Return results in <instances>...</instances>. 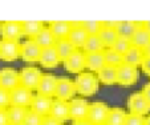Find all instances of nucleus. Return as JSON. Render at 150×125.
<instances>
[{
    "label": "nucleus",
    "mask_w": 150,
    "mask_h": 125,
    "mask_svg": "<svg viewBox=\"0 0 150 125\" xmlns=\"http://www.w3.org/2000/svg\"><path fill=\"white\" fill-rule=\"evenodd\" d=\"M74 84H76L77 93L84 97L94 96L100 88V80L93 72H82L77 75L74 79Z\"/></svg>",
    "instance_id": "nucleus-1"
},
{
    "label": "nucleus",
    "mask_w": 150,
    "mask_h": 125,
    "mask_svg": "<svg viewBox=\"0 0 150 125\" xmlns=\"http://www.w3.org/2000/svg\"><path fill=\"white\" fill-rule=\"evenodd\" d=\"M20 73V85L29 91H36L39 87V82L41 80L42 75L40 68L37 67H24L19 71Z\"/></svg>",
    "instance_id": "nucleus-2"
},
{
    "label": "nucleus",
    "mask_w": 150,
    "mask_h": 125,
    "mask_svg": "<svg viewBox=\"0 0 150 125\" xmlns=\"http://www.w3.org/2000/svg\"><path fill=\"white\" fill-rule=\"evenodd\" d=\"M109 111H110V108L106 105V102L101 101V100L93 101L89 105V113L86 120L93 125H104L108 119Z\"/></svg>",
    "instance_id": "nucleus-3"
},
{
    "label": "nucleus",
    "mask_w": 150,
    "mask_h": 125,
    "mask_svg": "<svg viewBox=\"0 0 150 125\" xmlns=\"http://www.w3.org/2000/svg\"><path fill=\"white\" fill-rule=\"evenodd\" d=\"M139 71L137 67L129 65V64H121L117 68V84L122 87H130L134 85L138 81Z\"/></svg>",
    "instance_id": "nucleus-4"
},
{
    "label": "nucleus",
    "mask_w": 150,
    "mask_h": 125,
    "mask_svg": "<svg viewBox=\"0 0 150 125\" xmlns=\"http://www.w3.org/2000/svg\"><path fill=\"white\" fill-rule=\"evenodd\" d=\"M89 105H91V102H88L82 97L72 99L69 101V119L73 122L86 120L89 113Z\"/></svg>",
    "instance_id": "nucleus-5"
},
{
    "label": "nucleus",
    "mask_w": 150,
    "mask_h": 125,
    "mask_svg": "<svg viewBox=\"0 0 150 125\" xmlns=\"http://www.w3.org/2000/svg\"><path fill=\"white\" fill-rule=\"evenodd\" d=\"M77 93L74 80L68 79V77H57V85H56V93L54 97L61 101H71L74 99V94Z\"/></svg>",
    "instance_id": "nucleus-6"
},
{
    "label": "nucleus",
    "mask_w": 150,
    "mask_h": 125,
    "mask_svg": "<svg viewBox=\"0 0 150 125\" xmlns=\"http://www.w3.org/2000/svg\"><path fill=\"white\" fill-rule=\"evenodd\" d=\"M62 65L67 72L74 75H80L86 68V59H85V52L82 49L74 51L65 61H62Z\"/></svg>",
    "instance_id": "nucleus-7"
},
{
    "label": "nucleus",
    "mask_w": 150,
    "mask_h": 125,
    "mask_svg": "<svg viewBox=\"0 0 150 125\" xmlns=\"http://www.w3.org/2000/svg\"><path fill=\"white\" fill-rule=\"evenodd\" d=\"M127 109H129V113L146 116L150 112V104L145 99L142 92H134L127 99Z\"/></svg>",
    "instance_id": "nucleus-8"
},
{
    "label": "nucleus",
    "mask_w": 150,
    "mask_h": 125,
    "mask_svg": "<svg viewBox=\"0 0 150 125\" xmlns=\"http://www.w3.org/2000/svg\"><path fill=\"white\" fill-rule=\"evenodd\" d=\"M20 85V73L12 67H4L0 69V88L13 91Z\"/></svg>",
    "instance_id": "nucleus-9"
},
{
    "label": "nucleus",
    "mask_w": 150,
    "mask_h": 125,
    "mask_svg": "<svg viewBox=\"0 0 150 125\" xmlns=\"http://www.w3.org/2000/svg\"><path fill=\"white\" fill-rule=\"evenodd\" d=\"M42 48H40L39 44L33 39H27L21 43L20 47V59L25 62H35L39 61Z\"/></svg>",
    "instance_id": "nucleus-10"
},
{
    "label": "nucleus",
    "mask_w": 150,
    "mask_h": 125,
    "mask_svg": "<svg viewBox=\"0 0 150 125\" xmlns=\"http://www.w3.org/2000/svg\"><path fill=\"white\" fill-rule=\"evenodd\" d=\"M21 43L17 40H0V60L15 61L20 57Z\"/></svg>",
    "instance_id": "nucleus-11"
},
{
    "label": "nucleus",
    "mask_w": 150,
    "mask_h": 125,
    "mask_svg": "<svg viewBox=\"0 0 150 125\" xmlns=\"http://www.w3.org/2000/svg\"><path fill=\"white\" fill-rule=\"evenodd\" d=\"M0 36L1 40H17L23 36V26L21 21L16 20H7L1 23L0 27Z\"/></svg>",
    "instance_id": "nucleus-12"
},
{
    "label": "nucleus",
    "mask_w": 150,
    "mask_h": 125,
    "mask_svg": "<svg viewBox=\"0 0 150 125\" xmlns=\"http://www.w3.org/2000/svg\"><path fill=\"white\" fill-rule=\"evenodd\" d=\"M33 96L35 94L32 91L19 85L13 91H11V105L23 107V108L29 109V107L32 104V100H33Z\"/></svg>",
    "instance_id": "nucleus-13"
},
{
    "label": "nucleus",
    "mask_w": 150,
    "mask_h": 125,
    "mask_svg": "<svg viewBox=\"0 0 150 125\" xmlns=\"http://www.w3.org/2000/svg\"><path fill=\"white\" fill-rule=\"evenodd\" d=\"M56 85H57V77L51 73H44L39 82L36 92L37 94H42L47 97H54L56 93Z\"/></svg>",
    "instance_id": "nucleus-14"
},
{
    "label": "nucleus",
    "mask_w": 150,
    "mask_h": 125,
    "mask_svg": "<svg viewBox=\"0 0 150 125\" xmlns=\"http://www.w3.org/2000/svg\"><path fill=\"white\" fill-rule=\"evenodd\" d=\"M52 104H53V99L52 97H47V96H42V94H35L29 109L45 117V116H49Z\"/></svg>",
    "instance_id": "nucleus-15"
},
{
    "label": "nucleus",
    "mask_w": 150,
    "mask_h": 125,
    "mask_svg": "<svg viewBox=\"0 0 150 125\" xmlns=\"http://www.w3.org/2000/svg\"><path fill=\"white\" fill-rule=\"evenodd\" d=\"M39 62H40V65H41L42 68L53 69L61 62V60H60L56 48H54V47H48V48H44L41 51Z\"/></svg>",
    "instance_id": "nucleus-16"
},
{
    "label": "nucleus",
    "mask_w": 150,
    "mask_h": 125,
    "mask_svg": "<svg viewBox=\"0 0 150 125\" xmlns=\"http://www.w3.org/2000/svg\"><path fill=\"white\" fill-rule=\"evenodd\" d=\"M49 116L56 119L61 124L71 120L69 119V101H61V100L54 99L51 112H49Z\"/></svg>",
    "instance_id": "nucleus-17"
},
{
    "label": "nucleus",
    "mask_w": 150,
    "mask_h": 125,
    "mask_svg": "<svg viewBox=\"0 0 150 125\" xmlns=\"http://www.w3.org/2000/svg\"><path fill=\"white\" fill-rule=\"evenodd\" d=\"M49 28H51L53 36L56 37V40H62V39H68L69 33H71V21L68 20H53L49 23Z\"/></svg>",
    "instance_id": "nucleus-18"
},
{
    "label": "nucleus",
    "mask_w": 150,
    "mask_h": 125,
    "mask_svg": "<svg viewBox=\"0 0 150 125\" xmlns=\"http://www.w3.org/2000/svg\"><path fill=\"white\" fill-rule=\"evenodd\" d=\"M142 26V21H133V20H120V24L117 27V33L118 37L130 40L133 35L137 32V29Z\"/></svg>",
    "instance_id": "nucleus-19"
},
{
    "label": "nucleus",
    "mask_w": 150,
    "mask_h": 125,
    "mask_svg": "<svg viewBox=\"0 0 150 125\" xmlns=\"http://www.w3.org/2000/svg\"><path fill=\"white\" fill-rule=\"evenodd\" d=\"M85 59H86V69L91 72H98L102 67L106 65L105 61V53L102 52H94V53H85Z\"/></svg>",
    "instance_id": "nucleus-20"
},
{
    "label": "nucleus",
    "mask_w": 150,
    "mask_h": 125,
    "mask_svg": "<svg viewBox=\"0 0 150 125\" xmlns=\"http://www.w3.org/2000/svg\"><path fill=\"white\" fill-rule=\"evenodd\" d=\"M97 77L104 85H114L117 84V68L106 64L97 72Z\"/></svg>",
    "instance_id": "nucleus-21"
},
{
    "label": "nucleus",
    "mask_w": 150,
    "mask_h": 125,
    "mask_svg": "<svg viewBox=\"0 0 150 125\" xmlns=\"http://www.w3.org/2000/svg\"><path fill=\"white\" fill-rule=\"evenodd\" d=\"M21 26H23V36L28 39H35L40 33V31L45 27L40 20H25V21H21Z\"/></svg>",
    "instance_id": "nucleus-22"
},
{
    "label": "nucleus",
    "mask_w": 150,
    "mask_h": 125,
    "mask_svg": "<svg viewBox=\"0 0 150 125\" xmlns=\"http://www.w3.org/2000/svg\"><path fill=\"white\" fill-rule=\"evenodd\" d=\"M144 59H145L144 49L137 48V47H132V48L124 55V62H125V64H129V65L137 67V68H138V67H141Z\"/></svg>",
    "instance_id": "nucleus-23"
},
{
    "label": "nucleus",
    "mask_w": 150,
    "mask_h": 125,
    "mask_svg": "<svg viewBox=\"0 0 150 125\" xmlns=\"http://www.w3.org/2000/svg\"><path fill=\"white\" fill-rule=\"evenodd\" d=\"M33 40L39 44L40 48H42V49L48 48V47H54V44H56V41H57L49 27H44Z\"/></svg>",
    "instance_id": "nucleus-24"
},
{
    "label": "nucleus",
    "mask_w": 150,
    "mask_h": 125,
    "mask_svg": "<svg viewBox=\"0 0 150 125\" xmlns=\"http://www.w3.org/2000/svg\"><path fill=\"white\" fill-rule=\"evenodd\" d=\"M88 36L89 35L86 33V31H85L84 28H82V24H81L80 27H74V28L71 29V33H69V36H68V40L76 47L77 49H82L85 41L88 39Z\"/></svg>",
    "instance_id": "nucleus-25"
},
{
    "label": "nucleus",
    "mask_w": 150,
    "mask_h": 125,
    "mask_svg": "<svg viewBox=\"0 0 150 125\" xmlns=\"http://www.w3.org/2000/svg\"><path fill=\"white\" fill-rule=\"evenodd\" d=\"M54 48H56L57 53H59V57H60V60H61V62L65 61L74 51H77V48L69 41L68 39L57 40L56 44H54Z\"/></svg>",
    "instance_id": "nucleus-26"
},
{
    "label": "nucleus",
    "mask_w": 150,
    "mask_h": 125,
    "mask_svg": "<svg viewBox=\"0 0 150 125\" xmlns=\"http://www.w3.org/2000/svg\"><path fill=\"white\" fill-rule=\"evenodd\" d=\"M7 112H8L9 125H23L25 114H27V112H28V108L11 105L7 109Z\"/></svg>",
    "instance_id": "nucleus-27"
},
{
    "label": "nucleus",
    "mask_w": 150,
    "mask_h": 125,
    "mask_svg": "<svg viewBox=\"0 0 150 125\" xmlns=\"http://www.w3.org/2000/svg\"><path fill=\"white\" fill-rule=\"evenodd\" d=\"M130 41H132V45L133 47L145 49L150 44V33L141 26L138 29H137L136 33L133 35V37L130 39Z\"/></svg>",
    "instance_id": "nucleus-28"
},
{
    "label": "nucleus",
    "mask_w": 150,
    "mask_h": 125,
    "mask_svg": "<svg viewBox=\"0 0 150 125\" xmlns=\"http://www.w3.org/2000/svg\"><path fill=\"white\" fill-rule=\"evenodd\" d=\"M126 116H127V113L122 108H118V107L110 108L105 125H125Z\"/></svg>",
    "instance_id": "nucleus-29"
},
{
    "label": "nucleus",
    "mask_w": 150,
    "mask_h": 125,
    "mask_svg": "<svg viewBox=\"0 0 150 125\" xmlns=\"http://www.w3.org/2000/svg\"><path fill=\"white\" fill-rule=\"evenodd\" d=\"M82 51L85 53H94V52H102L105 51V47L102 44L101 39L98 37V35H89L86 41H85Z\"/></svg>",
    "instance_id": "nucleus-30"
},
{
    "label": "nucleus",
    "mask_w": 150,
    "mask_h": 125,
    "mask_svg": "<svg viewBox=\"0 0 150 125\" xmlns=\"http://www.w3.org/2000/svg\"><path fill=\"white\" fill-rule=\"evenodd\" d=\"M98 37L101 39L102 44H104L105 49H106V48H112V47L114 45V43H116L117 39H118V33H117L116 29L102 27V29L98 33Z\"/></svg>",
    "instance_id": "nucleus-31"
},
{
    "label": "nucleus",
    "mask_w": 150,
    "mask_h": 125,
    "mask_svg": "<svg viewBox=\"0 0 150 125\" xmlns=\"http://www.w3.org/2000/svg\"><path fill=\"white\" fill-rule=\"evenodd\" d=\"M105 53V61L108 65H112V67H116L118 68L121 64H124V56L118 52H116L113 48H106L104 51Z\"/></svg>",
    "instance_id": "nucleus-32"
},
{
    "label": "nucleus",
    "mask_w": 150,
    "mask_h": 125,
    "mask_svg": "<svg viewBox=\"0 0 150 125\" xmlns=\"http://www.w3.org/2000/svg\"><path fill=\"white\" fill-rule=\"evenodd\" d=\"M104 27L101 20H82V28L88 35H98Z\"/></svg>",
    "instance_id": "nucleus-33"
},
{
    "label": "nucleus",
    "mask_w": 150,
    "mask_h": 125,
    "mask_svg": "<svg viewBox=\"0 0 150 125\" xmlns=\"http://www.w3.org/2000/svg\"><path fill=\"white\" fill-rule=\"evenodd\" d=\"M44 119H45L44 116H41V114H39V113H36V112L28 109L23 125H42Z\"/></svg>",
    "instance_id": "nucleus-34"
},
{
    "label": "nucleus",
    "mask_w": 150,
    "mask_h": 125,
    "mask_svg": "<svg viewBox=\"0 0 150 125\" xmlns=\"http://www.w3.org/2000/svg\"><path fill=\"white\" fill-rule=\"evenodd\" d=\"M132 47H133V45H132V41L129 39L118 37V39H117V41L114 43V45L112 47V48H113L116 52H118V53H121L122 56H124V55L132 48Z\"/></svg>",
    "instance_id": "nucleus-35"
},
{
    "label": "nucleus",
    "mask_w": 150,
    "mask_h": 125,
    "mask_svg": "<svg viewBox=\"0 0 150 125\" xmlns=\"http://www.w3.org/2000/svg\"><path fill=\"white\" fill-rule=\"evenodd\" d=\"M11 107V92L0 88V109H8Z\"/></svg>",
    "instance_id": "nucleus-36"
},
{
    "label": "nucleus",
    "mask_w": 150,
    "mask_h": 125,
    "mask_svg": "<svg viewBox=\"0 0 150 125\" xmlns=\"http://www.w3.org/2000/svg\"><path fill=\"white\" fill-rule=\"evenodd\" d=\"M125 125H145V116L134 113H127Z\"/></svg>",
    "instance_id": "nucleus-37"
},
{
    "label": "nucleus",
    "mask_w": 150,
    "mask_h": 125,
    "mask_svg": "<svg viewBox=\"0 0 150 125\" xmlns=\"http://www.w3.org/2000/svg\"><path fill=\"white\" fill-rule=\"evenodd\" d=\"M141 71L144 72L145 75L150 76V57H145L144 61L141 64Z\"/></svg>",
    "instance_id": "nucleus-38"
},
{
    "label": "nucleus",
    "mask_w": 150,
    "mask_h": 125,
    "mask_svg": "<svg viewBox=\"0 0 150 125\" xmlns=\"http://www.w3.org/2000/svg\"><path fill=\"white\" fill-rule=\"evenodd\" d=\"M0 125H9L8 112L7 109H0Z\"/></svg>",
    "instance_id": "nucleus-39"
},
{
    "label": "nucleus",
    "mask_w": 150,
    "mask_h": 125,
    "mask_svg": "<svg viewBox=\"0 0 150 125\" xmlns=\"http://www.w3.org/2000/svg\"><path fill=\"white\" fill-rule=\"evenodd\" d=\"M104 27L105 28H112V29H117L120 24V20H104Z\"/></svg>",
    "instance_id": "nucleus-40"
},
{
    "label": "nucleus",
    "mask_w": 150,
    "mask_h": 125,
    "mask_svg": "<svg viewBox=\"0 0 150 125\" xmlns=\"http://www.w3.org/2000/svg\"><path fill=\"white\" fill-rule=\"evenodd\" d=\"M42 125H62V124L60 121H57L56 119H53V117L45 116V119H44V121H42Z\"/></svg>",
    "instance_id": "nucleus-41"
},
{
    "label": "nucleus",
    "mask_w": 150,
    "mask_h": 125,
    "mask_svg": "<svg viewBox=\"0 0 150 125\" xmlns=\"http://www.w3.org/2000/svg\"><path fill=\"white\" fill-rule=\"evenodd\" d=\"M141 92H142V94L145 96V99H146L147 101H149V104H150V82H147L146 85L142 88Z\"/></svg>",
    "instance_id": "nucleus-42"
},
{
    "label": "nucleus",
    "mask_w": 150,
    "mask_h": 125,
    "mask_svg": "<svg viewBox=\"0 0 150 125\" xmlns=\"http://www.w3.org/2000/svg\"><path fill=\"white\" fill-rule=\"evenodd\" d=\"M72 125H93L88 121V120H82V121H74L72 122Z\"/></svg>",
    "instance_id": "nucleus-43"
},
{
    "label": "nucleus",
    "mask_w": 150,
    "mask_h": 125,
    "mask_svg": "<svg viewBox=\"0 0 150 125\" xmlns=\"http://www.w3.org/2000/svg\"><path fill=\"white\" fill-rule=\"evenodd\" d=\"M142 27L146 29L147 32L150 33V20H146V21H142Z\"/></svg>",
    "instance_id": "nucleus-44"
},
{
    "label": "nucleus",
    "mask_w": 150,
    "mask_h": 125,
    "mask_svg": "<svg viewBox=\"0 0 150 125\" xmlns=\"http://www.w3.org/2000/svg\"><path fill=\"white\" fill-rule=\"evenodd\" d=\"M144 53H145V57H150V44L144 49Z\"/></svg>",
    "instance_id": "nucleus-45"
},
{
    "label": "nucleus",
    "mask_w": 150,
    "mask_h": 125,
    "mask_svg": "<svg viewBox=\"0 0 150 125\" xmlns=\"http://www.w3.org/2000/svg\"><path fill=\"white\" fill-rule=\"evenodd\" d=\"M145 125H150V114L145 117Z\"/></svg>",
    "instance_id": "nucleus-46"
},
{
    "label": "nucleus",
    "mask_w": 150,
    "mask_h": 125,
    "mask_svg": "<svg viewBox=\"0 0 150 125\" xmlns=\"http://www.w3.org/2000/svg\"><path fill=\"white\" fill-rule=\"evenodd\" d=\"M1 23H3V21H0V27H1Z\"/></svg>",
    "instance_id": "nucleus-47"
},
{
    "label": "nucleus",
    "mask_w": 150,
    "mask_h": 125,
    "mask_svg": "<svg viewBox=\"0 0 150 125\" xmlns=\"http://www.w3.org/2000/svg\"><path fill=\"white\" fill-rule=\"evenodd\" d=\"M104 125H105V124H104Z\"/></svg>",
    "instance_id": "nucleus-48"
}]
</instances>
